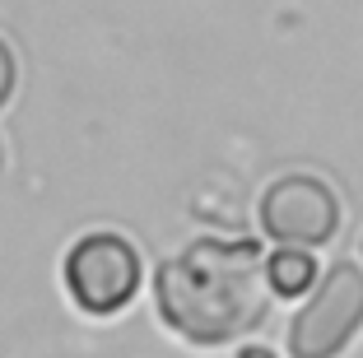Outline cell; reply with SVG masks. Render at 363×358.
Returning a JSON list of instances; mask_svg holds the SVG:
<instances>
[{
  "mask_svg": "<svg viewBox=\"0 0 363 358\" xmlns=\"http://www.w3.org/2000/svg\"><path fill=\"white\" fill-rule=\"evenodd\" d=\"M270 274L257 242H224V237H196L186 252L159 265L154 274V303L159 316L201 349L228 345L247 335L266 316Z\"/></svg>",
  "mask_w": 363,
  "mask_h": 358,
  "instance_id": "1",
  "label": "cell"
},
{
  "mask_svg": "<svg viewBox=\"0 0 363 358\" xmlns=\"http://www.w3.org/2000/svg\"><path fill=\"white\" fill-rule=\"evenodd\" d=\"M266 274H270V289H275V293L298 298L303 289H308L312 279H317V261L308 256V247H284V252L270 256Z\"/></svg>",
  "mask_w": 363,
  "mask_h": 358,
  "instance_id": "5",
  "label": "cell"
},
{
  "mask_svg": "<svg viewBox=\"0 0 363 358\" xmlns=\"http://www.w3.org/2000/svg\"><path fill=\"white\" fill-rule=\"evenodd\" d=\"M261 228L279 247H321L340 228V201L321 177L289 172L261 196Z\"/></svg>",
  "mask_w": 363,
  "mask_h": 358,
  "instance_id": "4",
  "label": "cell"
},
{
  "mask_svg": "<svg viewBox=\"0 0 363 358\" xmlns=\"http://www.w3.org/2000/svg\"><path fill=\"white\" fill-rule=\"evenodd\" d=\"M238 358H275V354H270V349H242Z\"/></svg>",
  "mask_w": 363,
  "mask_h": 358,
  "instance_id": "7",
  "label": "cell"
},
{
  "mask_svg": "<svg viewBox=\"0 0 363 358\" xmlns=\"http://www.w3.org/2000/svg\"><path fill=\"white\" fill-rule=\"evenodd\" d=\"M140 252L121 233H89L65 252V289L79 312L112 316L140 293Z\"/></svg>",
  "mask_w": 363,
  "mask_h": 358,
  "instance_id": "3",
  "label": "cell"
},
{
  "mask_svg": "<svg viewBox=\"0 0 363 358\" xmlns=\"http://www.w3.org/2000/svg\"><path fill=\"white\" fill-rule=\"evenodd\" d=\"M14 84H19V65H14V52H10V43L0 38V107L14 98Z\"/></svg>",
  "mask_w": 363,
  "mask_h": 358,
  "instance_id": "6",
  "label": "cell"
},
{
  "mask_svg": "<svg viewBox=\"0 0 363 358\" xmlns=\"http://www.w3.org/2000/svg\"><path fill=\"white\" fill-rule=\"evenodd\" d=\"M363 330V270L335 261L289 326V358H335Z\"/></svg>",
  "mask_w": 363,
  "mask_h": 358,
  "instance_id": "2",
  "label": "cell"
}]
</instances>
